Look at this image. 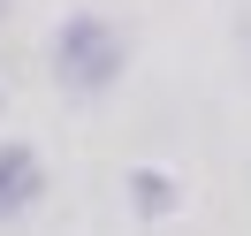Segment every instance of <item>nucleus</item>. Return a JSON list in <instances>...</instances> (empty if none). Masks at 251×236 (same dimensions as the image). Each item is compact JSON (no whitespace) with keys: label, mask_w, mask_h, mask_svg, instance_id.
Segmentation results:
<instances>
[{"label":"nucleus","mask_w":251,"mask_h":236,"mask_svg":"<svg viewBox=\"0 0 251 236\" xmlns=\"http://www.w3.org/2000/svg\"><path fill=\"white\" fill-rule=\"evenodd\" d=\"M0 107H8V92H0Z\"/></svg>","instance_id":"39448f33"},{"label":"nucleus","mask_w":251,"mask_h":236,"mask_svg":"<svg viewBox=\"0 0 251 236\" xmlns=\"http://www.w3.org/2000/svg\"><path fill=\"white\" fill-rule=\"evenodd\" d=\"M122 69H129V38L114 31L99 8H76V16L53 31V77H61L76 99H99Z\"/></svg>","instance_id":"f257e3e1"},{"label":"nucleus","mask_w":251,"mask_h":236,"mask_svg":"<svg viewBox=\"0 0 251 236\" xmlns=\"http://www.w3.org/2000/svg\"><path fill=\"white\" fill-rule=\"evenodd\" d=\"M0 16H8V0H0Z\"/></svg>","instance_id":"20e7f679"},{"label":"nucleus","mask_w":251,"mask_h":236,"mask_svg":"<svg viewBox=\"0 0 251 236\" xmlns=\"http://www.w3.org/2000/svg\"><path fill=\"white\" fill-rule=\"evenodd\" d=\"M129 206H137L145 221H168L175 206H183V183H175L168 168H129Z\"/></svg>","instance_id":"7ed1b4c3"},{"label":"nucleus","mask_w":251,"mask_h":236,"mask_svg":"<svg viewBox=\"0 0 251 236\" xmlns=\"http://www.w3.org/2000/svg\"><path fill=\"white\" fill-rule=\"evenodd\" d=\"M38 198H46V160L23 137H0V221H23Z\"/></svg>","instance_id":"f03ea898"}]
</instances>
